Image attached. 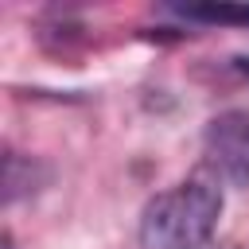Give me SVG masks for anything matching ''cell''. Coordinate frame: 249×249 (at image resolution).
<instances>
[{
  "mask_svg": "<svg viewBox=\"0 0 249 249\" xmlns=\"http://www.w3.org/2000/svg\"><path fill=\"white\" fill-rule=\"evenodd\" d=\"M222 218V187L206 175H191L156 195L140 218L144 249H202Z\"/></svg>",
  "mask_w": 249,
  "mask_h": 249,
  "instance_id": "obj_1",
  "label": "cell"
},
{
  "mask_svg": "<svg viewBox=\"0 0 249 249\" xmlns=\"http://www.w3.org/2000/svg\"><path fill=\"white\" fill-rule=\"evenodd\" d=\"M202 152L206 163L233 187H249V113L245 109H226L206 121L202 132Z\"/></svg>",
  "mask_w": 249,
  "mask_h": 249,
  "instance_id": "obj_2",
  "label": "cell"
},
{
  "mask_svg": "<svg viewBox=\"0 0 249 249\" xmlns=\"http://www.w3.org/2000/svg\"><path fill=\"white\" fill-rule=\"evenodd\" d=\"M179 12L195 23H218V27H249V4H179Z\"/></svg>",
  "mask_w": 249,
  "mask_h": 249,
  "instance_id": "obj_3",
  "label": "cell"
},
{
  "mask_svg": "<svg viewBox=\"0 0 249 249\" xmlns=\"http://www.w3.org/2000/svg\"><path fill=\"white\" fill-rule=\"evenodd\" d=\"M237 70H241V74L249 78V58H237Z\"/></svg>",
  "mask_w": 249,
  "mask_h": 249,
  "instance_id": "obj_4",
  "label": "cell"
}]
</instances>
